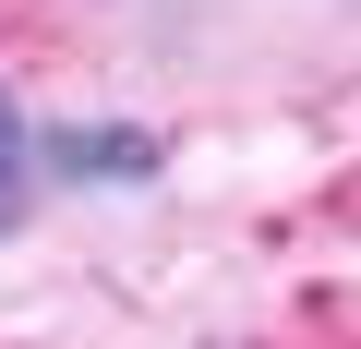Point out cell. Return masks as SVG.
<instances>
[{"mask_svg":"<svg viewBox=\"0 0 361 349\" xmlns=\"http://www.w3.org/2000/svg\"><path fill=\"white\" fill-rule=\"evenodd\" d=\"M37 169L49 181H157L169 145L145 121H61V133H37Z\"/></svg>","mask_w":361,"mask_h":349,"instance_id":"6da1fadb","label":"cell"},{"mask_svg":"<svg viewBox=\"0 0 361 349\" xmlns=\"http://www.w3.org/2000/svg\"><path fill=\"white\" fill-rule=\"evenodd\" d=\"M25 169H37V133H25V109H13V85H0V229L25 217Z\"/></svg>","mask_w":361,"mask_h":349,"instance_id":"7a4b0ae2","label":"cell"}]
</instances>
